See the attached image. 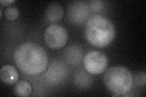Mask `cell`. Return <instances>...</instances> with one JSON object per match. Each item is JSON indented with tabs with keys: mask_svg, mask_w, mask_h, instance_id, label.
Returning <instances> with one entry per match:
<instances>
[{
	"mask_svg": "<svg viewBox=\"0 0 146 97\" xmlns=\"http://www.w3.org/2000/svg\"><path fill=\"white\" fill-rule=\"evenodd\" d=\"M14 61L20 71L27 75H37L43 72L48 63L45 50L39 45L30 42L20 44L16 48Z\"/></svg>",
	"mask_w": 146,
	"mask_h": 97,
	"instance_id": "1",
	"label": "cell"
},
{
	"mask_svg": "<svg viewBox=\"0 0 146 97\" xmlns=\"http://www.w3.org/2000/svg\"><path fill=\"white\" fill-rule=\"evenodd\" d=\"M85 36L89 42L97 47H105L115 38V29L113 23L102 15L91 16L86 23Z\"/></svg>",
	"mask_w": 146,
	"mask_h": 97,
	"instance_id": "2",
	"label": "cell"
},
{
	"mask_svg": "<svg viewBox=\"0 0 146 97\" xmlns=\"http://www.w3.org/2000/svg\"><path fill=\"white\" fill-rule=\"evenodd\" d=\"M104 81L107 88L115 95H124L132 87L133 78L126 67L115 66L109 68L104 76Z\"/></svg>",
	"mask_w": 146,
	"mask_h": 97,
	"instance_id": "3",
	"label": "cell"
},
{
	"mask_svg": "<svg viewBox=\"0 0 146 97\" xmlns=\"http://www.w3.org/2000/svg\"><path fill=\"white\" fill-rule=\"evenodd\" d=\"M108 58L104 53L97 50L91 51L84 58V66L86 71L93 75H99L107 68Z\"/></svg>",
	"mask_w": 146,
	"mask_h": 97,
	"instance_id": "4",
	"label": "cell"
},
{
	"mask_svg": "<svg viewBox=\"0 0 146 97\" xmlns=\"http://www.w3.org/2000/svg\"><path fill=\"white\" fill-rule=\"evenodd\" d=\"M44 38L46 43L49 48L60 49L67 42L68 33L64 27L58 24L49 26L44 31Z\"/></svg>",
	"mask_w": 146,
	"mask_h": 97,
	"instance_id": "5",
	"label": "cell"
},
{
	"mask_svg": "<svg viewBox=\"0 0 146 97\" xmlns=\"http://www.w3.org/2000/svg\"><path fill=\"white\" fill-rule=\"evenodd\" d=\"M68 14L71 21L79 23L85 21L89 16V7L85 2H72L68 7Z\"/></svg>",
	"mask_w": 146,
	"mask_h": 97,
	"instance_id": "6",
	"label": "cell"
},
{
	"mask_svg": "<svg viewBox=\"0 0 146 97\" xmlns=\"http://www.w3.org/2000/svg\"><path fill=\"white\" fill-rule=\"evenodd\" d=\"M18 77L19 75L17 69L11 65H4L0 70V78L6 84H14L18 80Z\"/></svg>",
	"mask_w": 146,
	"mask_h": 97,
	"instance_id": "7",
	"label": "cell"
},
{
	"mask_svg": "<svg viewBox=\"0 0 146 97\" xmlns=\"http://www.w3.org/2000/svg\"><path fill=\"white\" fill-rule=\"evenodd\" d=\"M63 9L62 6L56 3L49 4L45 11L46 16L51 22L60 20L63 15Z\"/></svg>",
	"mask_w": 146,
	"mask_h": 97,
	"instance_id": "8",
	"label": "cell"
},
{
	"mask_svg": "<svg viewBox=\"0 0 146 97\" xmlns=\"http://www.w3.org/2000/svg\"><path fill=\"white\" fill-rule=\"evenodd\" d=\"M65 53L68 61L71 64H77L81 61L82 55V50L76 46H71L69 48H67Z\"/></svg>",
	"mask_w": 146,
	"mask_h": 97,
	"instance_id": "9",
	"label": "cell"
},
{
	"mask_svg": "<svg viewBox=\"0 0 146 97\" xmlns=\"http://www.w3.org/2000/svg\"><path fill=\"white\" fill-rule=\"evenodd\" d=\"M14 92L17 96H29L32 92L31 85L28 82L21 81L15 85Z\"/></svg>",
	"mask_w": 146,
	"mask_h": 97,
	"instance_id": "10",
	"label": "cell"
},
{
	"mask_svg": "<svg viewBox=\"0 0 146 97\" xmlns=\"http://www.w3.org/2000/svg\"><path fill=\"white\" fill-rule=\"evenodd\" d=\"M76 82L77 84L82 88H85L86 87H88L89 84L91 83V77L88 74H86V72H84V78H82V72L77 73V75L76 77Z\"/></svg>",
	"mask_w": 146,
	"mask_h": 97,
	"instance_id": "11",
	"label": "cell"
},
{
	"mask_svg": "<svg viewBox=\"0 0 146 97\" xmlns=\"http://www.w3.org/2000/svg\"><path fill=\"white\" fill-rule=\"evenodd\" d=\"M20 15L18 9L15 6H9L5 11V15L8 20L13 21L16 20Z\"/></svg>",
	"mask_w": 146,
	"mask_h": 97,
	"instance_id": "12",
	"label": "cell"
},
{
	"mask_svg": "<svg viewBox=\"0 0 146 97\" xmlns=\"http://www.w3.org/2000/svg\"><path fill=\"white\" fill-rule=\"evenodd\" d=\"M135 81L136 83H137L139 86H145V78L146 75L144 72H141L137 73L135 75Z\"/></svg>",
	"mask_w": 146,
	"mask_h": 97,
	"instance_id": "13",
	"label": "cell"
},
{
	"mask_svg": "<svg viewBox=\"0 0 146 97\" xmlns=\"http://www.w3.org/2000/svg\"><path fill=\"white\" fill-rule=\"evenodd\" d=\"M90 5L94 11H99L103 7V2L101 1H93L91 2Z\"/></svg>",
	"mask_w": 146,
	"mask_h": 97,
	"instance_id": "14",
	"label": "cell"
},
{
	"mask_svg": "<svg viewBox=\"0 0 146 97\" xmlns=\"http://www.w3.org/2000/svg\"><path fill=\"white\" fill-rule=\"evenodd\" d=\"M13 2H15L14 0H1V1H0V3H1V4L3 6L10 5L11 4H12Z\"/></svg>",
	"mask_w": 146,
	"mask_h": 97,
	"instance_id": "15",
	"label": "cell"
},
{
	"mask_svg": "<svg viewBox=\"0 0 146 97\" xmlns=\"http://www.w3.org/2000/svg\"><path fill=\"white\" fill-rule=\"evenodd\" d=\"M0 12H1V13H0V16H1V18L2 17V10L1 8H0Z\"/></svg>",
	"mask_w": 146,
	"mask_h": 97,
	"instance_id": "16",
	"label": "cell"
}]
</instances>
